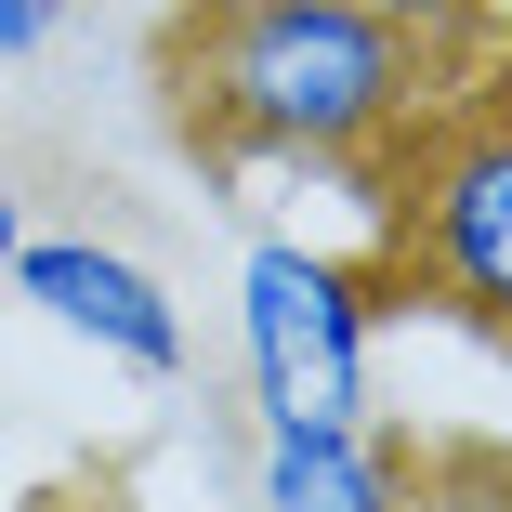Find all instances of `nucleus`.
<instances>
[{
    "label": "nucleus",
    "instance_id": "nucleus-1",
    "mask_svg": "<svg viewBox=\"0 0 512 512\" xmlns=\"http://www.w3.org/2000/svg\"><path fill=\"white\" fill-rule=\"evenodd\" d=\"M460 66H434L368 0H171L158 92L197 158H316V171H381L394 132L434 106Z\"/></svg>",
    "mask_w": 512,
    "mask_h": 512
},
{
    "label": "nucleus",
    "instance_id": "nucleus-2",
    "mask_svg": "<svg viewBox=\"0 0 512 512\" xmlns=\"http://www.w3.org/2000/svg\"><path fill=\"white\" fill-rule=\"evenodd\" d=\"M368 184H381L368 316H447L486 355H512V79L460 66Z\"/></svg>",
    "mask_w": 512,
    "mask_h": 512
},
{
    "label": "nucleus",
    "instance_id": "nucleus-3",
    "mask_svg": "<svg viewBox=\"0 0 512 512\" xmlns=\"http://www.w3.org/2000/svg\"><path fill=\"white\" fill-rule=\"evenodd\" d=\"M368 276L302 250V237H250L237 263V342H250V407L263 421H368Z\"/></svg>",
    "mask_w": 512,
    "mask_h": 512
},
{
    "label": "nucleus",
    "instance_id": "nucleus-4",
    "mask_svg": "<svg viewBox=\"0 0 512 512\" xmlns=\"http://www.w3.org/2000/svg\"><path fill=\"white\" fill-rule=\"evenodd\" d=\"M0 276H14L66 342L119 355V368H145V381H184V302H171L132 250H106V237H14Z\"/></svg>",
    "mask_w": 512,
    "mask_h": 512
},
{
    "label": "nucleus",
    "instance_id": "nucleus-5",
    "mask_svg": "<svg viewBox=\"0 0 512 512\" xmlns=\"http://www.w3.org/2000/svg\"><path fill=\"white\" fill-rule=\"evenodd\" d=\"M250 486H263V512H421V473L368 421H263Z\"/></svg>",
    "mask_w": 512,
    "mask_h": 512
},
{
    "label": "nucleus",
    "instance_id": "nucleus-6",
    "mask_svg": "<svg viewBox=\"0 0 512 512\" xmlns=\"http://www.w3.org/2000/svg\"><path fill=\"white\" fill-rule=\"evenodd\" d=\"M381 27H407L434 66H473V27H486V0H368Z\"/></svg>",
    "mask_w": 512,
    "mask_h": 512
},
{
    "label": "nucleus",
    "instance_id": "nucleus-7",
    "mask_svg": "<svg viewBox=\"0 0 512 512\" xmlns=\"http://www.w3.org/2000/svg\"><path fill=\"white\" fill-rule=\"evenodd\" d=\"M66 40V0H0V66H40Z\"/></svg>",
    "mask_w": 512,
    "mask_h": 512
},
{
    "label": "nucleus",
    "instance_id": "nucleus-8",
    "mask_svg": "<svg viewBox=\"0 0 512 512\" xmlns=\"http://www.w3.org/2000/svg\"><path fill=\"white\" fill-rule=\"evenodd\" d=\"M473 66H486V79H512V0H486V27H473Z\"/></svg>",
    "mask_w": 512,
    "mask_h": 512
},
{
    "label": "nucleus",
    "instance_id": "nucleus-9",
    "mask_svg": "<svg viewBox=\"0 0 512 512\" xmlns=\"http://www.w3.org/2000/svg\"><path fill=\"white\" fill-rule=\"evenodd\" d=\"M14 237H27V224H14V184H0V263H14Z\"/></svg>",
    "mask_w": 512,
    "mask_h": 512
}]
</instances>
